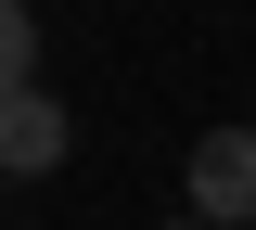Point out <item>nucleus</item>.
Instances as JSON below:
<instances>
[{"label": "nucleus", "mask_w": 256, "mask_h": 230, "mask_svg": "<svg viewBox=\"0 0 256 230\" xmlns=\"http://www.w3.org/2000/svg\"><path fill=\"white\" fill-rule=\"evenodd\" d=\"M192 205L230 218V230L256 218V128H205V141H192Z\"/></svg>", "instance_id": "1"}, {"label": "nucleus", "mask_w": 256, "mask_h": 230, "mask_svg": "<svg viewBox=\"0 0 256 230\" xmlns=\"http://www.w3.org/2000/svg\"><path fill=\"white\" fill-rule=\"evenodd\" d=\"M64 141H77V128H64V102H52V90H13V102H0V166H13V179H52Z\"/></svg>", "instance_id": "2"}, {"label": "nucleus", "mask_w": 256, "mask_h": 230, "mask_svg": "<svg viewBox=\"0 0 256 230\" xmlns=\"http://www.w3.org/2000/svg\"><path fill=\"white\" fill-rule=\"evenodd\" d=\"M13 90H38V13L26 0H0V102Z\"/></svg>", "instance_id": "3"}, {"label": "nucleus", "mask_w": 256, "mask_h": 230, "mask_svg": "<svg viewBox=\"0 0 256 230\" xmlns=\"http://www.w3.org/2000/svg\"><path fill=\"white\" fill-rule=\"evenodd\" d=\"M166 230H230V218H166Z\"/></svg>", "instance_id": "4"}]
</instances>
